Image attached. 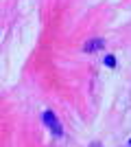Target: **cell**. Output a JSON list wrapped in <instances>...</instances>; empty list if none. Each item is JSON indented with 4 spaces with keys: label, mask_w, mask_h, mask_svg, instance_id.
<instances>
[{
    "label": "cell",
    "mask_w": 131,
    "mask_h": 147,
    "mask_svg": "<svg viewBox=\"0 0 131 147\" xmlns=\"http://www.w3.org/2000/svg\"><path fill=\"white\" fill-rule=\"evenodd\" d=\"M90 147H100V145H98V143H92V145H90Z\"/></svg>",
    "instance_id": "cell-4"
},
{
    "label": "cell",
    "mask_w": 131,
    "mask_h": 147,
    "mask_svg": "<svg viewBox=\"0 0 131 147\" xmlns=\"http://www.w3.org/2000/svg\"><path fill=\"white\" fill-rule=\"evenodd\" d=\"M129 145H131V143H129Z\"/></svg>",
    "instance_id": "cell-5"
},
{
    "label": "cell",
    "mask_w": 131,
    "mask_h": 147,
    "mask_svg": "<svg viewBox=\"0 0 131 147\" xmlns=\"http://www.w3.org/2000/svg\"><path fill=\"white\" fill-rule=\"evenodd\" d=\"M98 49H103V40H92L85 46V51H98Z\"/></svg>",
    "instance_id": "cell-2"
},
{
    "label": "cell",
    "mask_w": 131,
    "mask_h": 147,
    "mask_svg": "<svg viewBox=\"0 0 131 147\" xmlns=\"http://www.w3.org/2000/svg\"><path fill=\"white\" fill-rule=\"evenodd\" d=\"M105 64H107V66H116V57H114V55H107L105 57Z\"/></svg>",
    "instance_id": "cell-3"
},
{
    "label": "cell",
    "mask_w": 131,
    "mask_h": 147,
    "mask_svg": "<svg viewBox=\"0 0 131 147\" xmlns=\"http://www.w3.org/2000/svg\"><path fill=\"white\" fill-rule=\"evenodd\" d=\"M42 119H44V123H46V125H48L55 134H61V125L57 123V119H55V114H53V112H44Z\"/></svg>",
    "instance_id": "cell-1"
}]
</instances>
